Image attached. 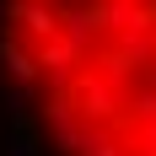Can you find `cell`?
<instances>
[{
  "label": "cell",
  "mask_w": 156,
  "mask_h": 156,
  "mask_svg": "<svg viewBox=\"0 0 156 156\" xmlns=\"http://www.w3.org/2000/svg\"><path fill=\"white\" fill-rule=\"evenodd\" d=\"M0 59L48 156H156V0L5 5Z\"/></svg>",
  "instance_id": "1"
}]
</instances>
